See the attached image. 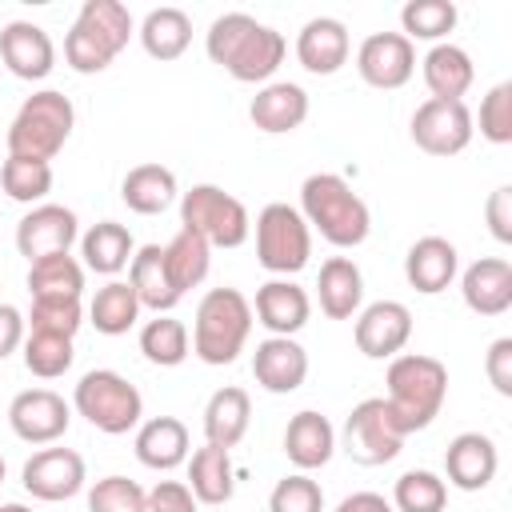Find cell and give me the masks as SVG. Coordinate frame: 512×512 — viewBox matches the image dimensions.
I'll list each match as a JSON object with an SVG mask.
<instances>
[{
	"instance_id": "cell-17",
	"label": "cell",
	"mask_w": 512,
	"mask_h": 512,
	"mask_svg": "<svg viewBox=\"0 0 512 512\" xmlns=\"http://www.w3.org/2000/svg\"><path fill=\"white\" fill-rule=\"evenodd\" d=\"M0 60L16 80H44L56 68V44L40 24L12 20L0 28Z\"/></svg>"
},
{
	"instance_id": "cell-45",
	"label": "cell",
	"mask_w": 512,
	"mask_h": 512,
	"mask_svg": "<svg viewBox=\"0 0 512 512\" xmlns=\"http://www.w3.org/2000/svg\"><path fill=\"white\" fill-rule=\"evenodd\" d=\"M88 512H144V488L128 476H104L88 488Z\"/></svg>"
},
{
	"instance_id": "cell-40",
	"label": "cell",
	"mask_w": 512,
	"mask_h": 512,
	"mask_svg": "<svg viewBox=\"0 0 512 512\" xmlns=\"http://www.w3.org/2000/svg\"><path fill=\"white\" fill-rule=\"evenodd\" d=\"M140 352L148 364H160V368H176L188 360V328L184 320H176L172 312L148 320L140 328Z\"/></svg>"
},
{
	"instance_id": "cell-41",
	"label": "cell",
	"mask_w": 512,
	"mask_h": 512,
	"mask_svg": "<svg viewBox=\"0 0 512 512\" xmlns=\"http://www.w3.org/2000/svg\"><path fill=\"white\" fill-rule=\"evenodd\" d=\"M392 512H444L448 504V484L444 476L428 468H412L392 484Z\"/></svg>"
},
{
	"instance_id": "cell-23",
	"label": "cell",
	"mask_w": 512,
	"mask_h": 512,
	"mask_svg": "<svg viewBox=\"0 0 512 512\" xmlns=\"http://www.w3.org/2000/svg\"><path fill=\"white\" fill-rule=\"evenodd\" d=\"M456 272H460V252L444 236H420L404 252V280L424 296L444 292L456 280Z\"/></svg>"
},
{
	"instance_id": "cell-51",
	"label": "cell",
	"mask_w": 512,
	"mask_h": 512,
	"mask_svg": "<svg viewBox=\"0 0 512 512\" xmlns=\"http://www.w3.org/2000/svg\"><path fill=\"white\" fill-rule=\"evenodd\" d=\"M332 512H392V504H388L380 492H352V496H344Z\"/></svg>"
},
{
	"instance_id": "cell-39",
	"label": "cell",
	"mask_w": 512,
	"mask_h": 512,
	"mask_svg": "<svg viewBox=\"0 0 512 512\" xmlns=\"http://www.w3.org/2000/svg\"><path fill=\"white\" fill-rule=\"evenodd\" d=\"M0 188L8 200L16 204H44V196L52 192V164L44 160H24V156H8L0 164Z\"/></svg>"
},
{
	"instance_id": "cell-24",
	"label": "cell",
	"mask_w": 512,
	"mask_h": 512,
	"mask_svg": "<svg viewBox=\"0 0 512 512\" xmlns=\"http://www.w3.org/2000/svg\"><path fill=\"white\" fill-rule=\"evenodd\" d=\"M284 456L296 472H316L336 456V428L328 416L304 408L284 428Z\"/></svg>"
},
{
	"instance_id": "cell-34",
	"label": "cell",
	"mask_w": 512,
	"mask_h": 512,
	"mask_svg": "<svg viewBox=\"0 0 512 512\" xmlns=\"http://www.w3.org/2000/svg\"><path fill=\"white\" fill-rule=\"evenodd\" d=\"M152 60H180L192 44V16L184 8H152L136 28Z\"/></svg>"
},
{
	"instance_id": "cell-8",
	"label": "cell",
	"mask_w": 512,
	"mask_h": 512,
	"mask_svg": "<svg viewBox=\"0 0 512 512\" xmlns=\"http://www.w3.org/2000/svg\"><path fill=\"white\" fill-rule=\"evenodd\" d=\"M180 228L208 240V248H240L252 232V216L244 200L224 192L220 184H192L180 192Z\"/></svg>"
},
{
	"instance_id": "cell-53",
	"label": "cell",
	"mask_w": 512,
	"mask_h": 512,
	"mask_svg": "<svg viewBox=\"0 0 512 512\" xmlns=\"http://www.w3.org/2000/svg\"><path fill=\"white\" fill-rule=\"evenodd\" d=\"M4 472H8V464H4V456H0V484H4Z\"/></svg>"
},
{
	"instance_id": "cell-52",
	"label": "cell",
	"mask_w": 512,
	"mask_h": 512,
	"mask_svg": "<svg viewBox=\"0 0 512 512\" xmlns=\"http://www.w3.org/2000/svg\"><path fill=\"white\" fill-rule=\"evenodd\" d=\"M0 512H32V508L20 504V500H8V504H0Z\"/></svg>"
},
{
	"instance_id": "cell-12",
	"label": "cell",
	"mask_w": 512,
	"mask_h": 512,
	"mask_svg": "<svg viewBox=\"0 0 512 512\" xmlns=\"http://www.w3.org/2000/svg\"><path fill=\"white\" fill-rule=\"evenodd\" d=\"M84 480H88V468H84V456L76 448H40L20 468L24 492L44 500V504L72 500L84 488Z\"/></svg>"
},
{
	"instance_id": "cell-50",
	"label": "cell",
	"mask_w": 512,
	"mask_h": 512,
	"mask_svg": "<svg viewBox=\"0 0 512 512\" xmlns=\"http://www.w3.org/2000/svg\"><path fill=\"white\" fill-rule=\"evenodd\" d=\"M24 328H28L24 312L16 304H0V360H8L16 348H24V336H28Z\"/></svg>"
},
{
	"instance_id": "cell-20",
	"label": "cell",
	"mask_w": 512,
	"mask_h": 512,
	"mask_svg": "<svg viewBox=\"0 0 512 512\" xmlns=\"http://www.w3.org/2000/svg\"><path fill=\"white\" fill-rule=\"evenodd\" d=\"M460 296L476 316H504L512 308V264L504 256H480L460 272Z\"/></svg>"
},
{
	"instance_id": "cell-9",
	"label": "cell",
	"mask_w": 512,
	"mask_h": 512,
	"mask_svg": "<svg viewBox=\"0 0 512 512\" xmlns=\"http://www.w3.org/2000/svg\"><path fill=\"white\" fill-rule=\"evenodd\" d=\"M312 256V228L304 224L300 208L272 200L260 208L256 216V260L260 268L276 272V276H296L300 268H308Z\"/></svg>"
},
{
	"instance_id": "cell-16",
	"label": "cell",
	"mask_w": 512,
	"mask_h": 512,
	"mask_svg": "<svg viewBox=\"0 0 512 512\" xmlns=\"http://www.w3.org/2000/svg\"><path fill=\"white\" fill-rule=\"evenodd\" d=\"M352 336H356V348L368 360H392L412 340V312L400 300H376V304L356 312Z\"/></svg>"
},
{
	"instance_id": "cell-35",
	"label": "cell",
	"mask_w": 512,
	"mask_h": 512,
	"mask_svg": "<svg viewBox=\"0 0 512 512\" xmlns=\"http://www.w3.org/2000/svg\"><path fill=\"white\" fill-rule=\"evenodd\" d=\"M164 268H168L172 288H176L180 296H184L188 288L204 284V276H208V268H212V248H208V240L196 236V232H188V228H180V232L164 244Z\"/></svg>"
},
{
	"instance_id": "cell-37",
	"label": "cell",
	"mask_w": 512,
	"mask_h": 512,
	"mask_svg": "<svg viewBox=\"0 0 512 512\" xmlns=\"http://www.w3.org/2000/svg\"><path fill=\"white\" fill-rule=\"evenodd\" d=\"M88 320L100 336H124L140 320V300H136L132 284L128 280H108L104 288H96V296L88 304Z\"/></svg>"
},
{
	"instance_id": "cell-43",
	"label": "cell",
	"mask_w": 512,
	"mask_h": 512,
	"mask_svg": "<svg viewBox=\"0 0 512 512\" xmlns=\"http://www.w3.org/2000/svg\"><path fill=\"white\" fill-rule=\"evenodd\" d=\"M268 512H324V488L308 472H292L276 480L268 496Z\"/></svg>"
},
{
	"instance_id": "cell-4",
	"label": "cell",
	"mask_w": 512,
	"mask_h": 512,
	"mask_svg": "<svg viewBox=\"0 0 512 512\" xmlns=\"http://www.w3.org/2000/svg\"><path fill=\"white\" fill-rule=\"evenodd\" d=\"M132 32L136 20L120 0H84L64 36V64L80 76H96L128 48Z\"/></svg>"
},
{
	"instance_id": "cell-48",
	"label": "cell",
	"mask_w": 512,
	"mask_h": 512,
	"mask_svg": "<svg viewBox=\"0 0 512 512\" xmlns=\"http://www.w3.org/2000/svg\"><path fill=\"white\" fill-rule=\"evenodd\" d=\"M484 372H488V384H492L500 396H512V336H500V340L488 344Z\"/></svg>"
},
{
	"instance_id": "cell-14",
	"label": "cell",
	"mask_w": 512,
	"mask_h": 512,
	"mask_svg": "<svg viewBox=\"0 0 512 512\" xmlns=\"http://www.w3.org/2000/svg\"><path fill=\"white\" fill-rule=\"evenodd\" d=\"M356 72L380 92H396L416 72V44L400 32H372L356 48Z\"/></svg>"
},
{
	"instance_id": "cell-25",
	"label": "cell",
	"mask_w": 512,
	"mask_h": 512,
	"mask_svg": "<svg viewBox=\"0 0 512 512\" xmlns=\"http://www.w3.org/2000/svg\"><path fill=\"white\" fill-rule=\"evenodd\" d=\"M248 116L260 132L268 136H284V132H296L304 120H308V92L292 80H268L252 104H248Z\"/></svg>"
},
{
	"instance_id": "cell-15",
	"label": "cell",
	"mask_w": 512,
	"mask_h": 512,
	"mask_svg": "<svg viewBox=\"0 0 512 512\" xmlns=\"http://www.w3.org/2000/svg\"><path fill=\"white\" fill-rule=\"evenodd\" d=\"M72 424V408L52 388H24L8 404V428L24 444H56Z\"/></svg>"
},
{
	"instance_id": "cell-11",
	"label": "cell",
	"mask_w": 512,
	"mask_h": 512,
	"mask_svg": "<svg viewBox=\"0 0 512 512\" xmlns=\"http://www.w3.org/2000/svg\"><path fill=\"white\" fill-rule=\"evenodd\" d=\"M412 144L428 156H456L472 144V132H476V116L464 100H424L416 112H412Z\"/></svg>"
},
{
	"instance_id": "cell-22",
	"label": "cell",
	"mask_w": 512,
	"mask_h": 512,
	"mask_svg": "<svg viewBox=\"0 0 512 512\" xmlns=\"http://www.w3.org/2000/svg\"><path fill=\"white\" fill-rule=\"evenodd\" d=\"M348 52H352V40H348V28L336 20V16H312L300 36H296V60L304 72L312 76H332L348 64Z\"/></svg>"
},
{
	"instance_id": "cell-3",
	"label": "cell",
	"mask_w": 512,
	"mask_h": 512,
	"mask_svg": "<svg viewBox=\"0 0 512 512\" xmlns=\"http://www.w3.org/2000/svg\"><path fill=\"white\" fill-rule=\"evenodd\" d=\"M388 408L400 424L404 436L412 432H424L440 408H444V396H448V368L436 360V356H424V352H400L388 360Z\"/></svg>"
},
{
	"instance_id": "cell-36",
	"label": "cell",
	"mask_w": 512,
	"mask_h": 512,
	"mask_svg": "<svg viewBox=\"0 0 512 512\" xmlns=\"http://www.w3.org/2000/svg\"><path fill=\"white\" fill-rule=\"evenodd\" d=\"M28 292L32 300H80L84 292V264L76 256H44L28 264Z\"/></svg>"
},
{
	"instance_id": "cell-27",
	"label": "cell",
	"mask_w": 512,
	"mask_h": 512,
	"mask_svg": "<svg viewBox=\"0 0 512 512\" xmlns=\"http://www.w3.org/2000/svg\"><path fill=\"white\" fill-rule=\"evenodd\" d=\"M188 448H192L188 428L176 416H152V420H140L136 428V460L152 472H172L188 464Z\"/></svg>"
},
{
	"instance_id": "cell-26",
	"label": "cell",
	"mask_w": 512,
	"mask_h": 512,
	"mask_svg": "<svg viewBox=\"0 0 512 512\" xmlns=\"http://www.w3.org/2000/svg\"><path fill=\"white\" fill-rule=\"evenodd\" d=\"M316 300L328 320H352L364 304V272L352 256H328L316 276Z\"/></svg>"
},
{
	"instance_id": "cell-42",
	"label": "cell",
	"mask_w": 512,
	"mask_h": 512,
	"mask_svg": "<svg viewBox=\"0 0 512 512\" xmlns=\"http://www.w3.org/2000/svg\"><path fill=\"white\" fill-rule=\"evenodd\" d=\"M76 352L68 336H48V332H28L24 336V368L40 380H56L72 368Z\"/></svg>"
},
{
	"instance_id": "cell-21",
	"label": "cell",
	"mask_w": 512,
	"mask_h": 512,
	"mask_svg": "<svg viewBox=\"0 0 512 512\" xmlns=\"http://www.w3.org/2000/svg\"><path fill=\"white\" fill-rule=\"evenodd\" d=\"M252 316H256V324L268 328V336H296L312 316V300L296 280L280 276V280H268L256 288Z\"/></svg>"
},
{
	"instance_id": "cell-5",
	"label": "cell",
	"mask_w": 512,
	"mask_h": 512,
	"mask_svg": "<svg viewBox=\"0 0 512 512\" xmlns=\"http://www.w3.org/2000/svg\"><path fill=\"white\" fill-rule=\"evenodd\" d=\"M252 320V300L240 288H208L196 304L192 352L212 368L232 364L252 336Z\"/></svg>"
},
{
	"instance_id": "cell-44",
	"label": "cell",
	"mask_w": 512,
	"mask_h": 512,
	"mask_svg": "<svg viewBox=\"0 0 512 512\" xmlns=\"http://www.w3.org/2000/svg\"><path fill=\"white\" fill-rule=\"evenodd\" d=\"M32 332H48V336H76L84 324V308L80 300H32V312L24 316Z\"/></svg>"
},
{
	"instance_id": "cell-30",
	"label": "cell",
	"mask_w": 512,
	"mask_h": 512,
	"mask_svg": "<svg viewBox=\"0 0 512 512\" xmlns=\"http://www.w3.org/2000/svg\"><path fill=\"white\" fill-rule=\"evenodd\" d=\"M128 284H132L140 308H152L156 316H164L180 304V292L172 288V276L164 268V244H144V248L132 252Z\"/></svg>"
},
{
	"instance_id": "cell-29",
	"label": "cell",
	"mask_w": 512,
	"mask_h": 512,
	"mask_svg": "<svg viewBox=\"0 0 512 512\" xmlns=\"http://www.w3.org/2000/svg\"><path fill=\"white\" fill-rule=\"evenodd\" d=\"M120 200L136 212V216H160L180 200V184L176 172L164 164H136L124 172L120 180Z\"/></svg>"
},
{
	"instance_id": "cell-18",
	"label": "cell",
	"mask_w": 512,
	"mask_h": 512,
	"mask_svg": "<svg viewBox=\"0 0 512 512\" xmlns=\"http://www.w3.org/2000/svg\"><path fill=\"white\" fill-rule=\"evenodd\" d=\"M496 468H500V452H496V440L484 432H460L444 448V484H452L460 492L488 488Z\"/></svg>"
},
{
	"instance_id": "cell-31",
	"label": "cell",
	"mask_w": 512,
	"mask_h": 512,
	"mask_svg": "<svg viewBox=\"0 0 512 512\" xmlns=\"http://www.w3.org/2000/svg\"><path fill=\"white\" fill-rule=\"evenodd\" d=\"M248 420H252V400L244 388L236 384H224L208 396L204 404V444H216V448H236L248 432Z\"/></svg>"
},
{
	"instance_id": "cell-49",
	"label": "cell",
	"mask_w": 512,
	"mask_h": 512,
	"mask_svg": "<svg viewBox=\"0 0 512 512\" xmlns=\"http://www.w3.org/2000/svg\"><path fill=\"white\" fill-rule=\"evenodd\" d=\"M484 216H488L492 236H496L500 244H512V188H508V184H500V188L488 196Z\"/></svg>"
},
{
	"instance_id": "cell-28",
	"label": "cell",
	"mask_w": 512,
	"mask_h": 512,
	"mask_svg": "<svg viewBox=\"0 0 512 512\" xmlns=\"http://www.w3.org/2000/svg\"><path fill=\"white\" fill-rule=\"evenodd\" d=\"M420 76L432 92V100H464L472 80H476V68H472V56L460 48V44H432L420 60Z\"/></svg>"
},
{
	"instance_id": "cell-10",
	"label": "cell",
	"mask_w": 512,
	"mask_h": 512,
	"mask_svg": "<svg viewBox=\"0 0 512 512\" xmlns=\"http://www.w3.org/2000/svg\"><path fill=\"white\" fill-rule=\"evenodd\" d=\"M336 448H344V452H348L356 464H364V468H380V464L396 460L400 448H404V432H400V424H396L388 400H384V396L360 400V404L348 412Z\"/></svg>"
},
{
	"instance_id": "cell-46",
	"label": "cell",
	"mask_w": 512,
	"mask_h": 512,
	"mask_svg": "<svg viewBox=\"0 0 512 512\" xmlns=\"http://www.w3.org/2000/svg\"><path fill=\"white\" fill-rule=\"evenodd\" d=\"M480 136L488 144H512V84H496L480 100Z\"/></svg>"
},
{
	"instance_id": "cell-1",
	"label": "cell",
	"mask_w": 512,
	"mask_h": 512,
	"mask_svg": "<svg viewBox=\"0 0 512 512\" xmlns=\"http://www.w3.org/2000/svg\"><path fill=\"white\" fill-rule=\"evenodd\" d=\"M204 48H208V60L220 64L232 80L268 84L276 76V68L284 64L288 40L248 12H224L208 24Z\"/></svg>"
},
{
	"instance_id": "cell-38",
	"label": "cell",
	"mask_w": 512,
	"mask_h": 512,
	"mask_svg": "<svg viewBox=\"0 0 512 512\" xmlns=\"http://www.w3.org/2000/svg\"><path fill=\"white\" fill-rule=\"evenodd\" d=\"M460 12L452 0H408L400 8V36H408L412 44L416 40H428V44H444V36L456 28Z\"/></svg>"
},
{
	"instance_id": "cell-2",
	"label": "cell",
	"mask_w": 512,
	"mask_h": 512,
	"mask_svg": "<svg viewBox=\"0 0 512 512\" xmlns=\"http://www.w3.org/2000/svg\"><path fill=\"white\" fill-rule=\"evenodd\" d=\"M300 216L332 248H356L372 232L368 204L336 172H312V176H304V184H300Z\"/></svg>"
},
{
	"instance_id": "cell-6",
	"label": "cell",
	"mask_w": 512,
	"mask_h": 512,
	"mask_svg": "<svg viewBox=\"0 0 512 512\" xmlns=\"http://www.w3.org/2000/svg\"><path fill=\"white\" fill-rule=\"evenodd\" d=\"M72 124H76L72 100L64 92H56V88H40L16 108V116L8 124V136H4L8 140V156L52 164V156L68 144Z\"/></svg>"
},
{
	"instance_id": "cell-47",
	"label": "cell",
	"mask_w": 512,
	"mask_h": 512,
	"mask_svg": "<svg viewBox=\"0 0 512 512\" xmlns=\"http://www.w3.org/2000/svg\"><path fill=\"white\" fill-rule=\"evenodd\" d=\"M196 496L184 480H156L144 492V512H196Z\"/></svg>"
},
{
	"instance_id": "cell-32",
	"label": "cell",
	"mask_w": 512,
	"mask_h": 512,
	"mask_svg": "<svg viewBox=\"0 0 512 512\" xmlns=\"http://www.w3.org/2000/svg\"><path fill=\"white\" fill-rule=\"evenodd\" d=\"M196 496V504H228L232 492H236V468H232V456L228 448H216V444H204L188 456V480H184Z\"/></svg>"
},
{
	"instance_id": "cell-7",
	"label": "cell",
	"mask_w": 512,
	"mask_h": 512,
	"mask_svg": "<svg viewBox=\"0 0 512 512\" xmlns=\"http://www.w3.org/2000/svg\"><path fill=\"white\" fill-rule=\"evenodd\" d=\"M72 408L104 436H124L132 428H140L144 420V396L140 388L112 372V368H92L76 380L72 388Z\"/></svg>"
},
{
	"instance_id": "cell-19",
	"label": "cell",
	"mask_w": 512,
	"mask_h": 512,
	"mask_svg": "<svg viewBox=\"0 0 512 512\" xmlns=\"http://www.w3.org/2000/svg\"><path fill=\"white\" fill-rule=\"evenodd\" d=\"M252 376L264 392L288 396L308 380V352L296 344V336H268L252 352Z\"/></svg>"
},
{
	"instance_id": "cell-13",
	"label": "cell",
	"mask_w": 512,
	"mask_h": 512,
	"mask_svg": "<svg viewBox=\"0 0 512 512\" xmlns=\"http://www.w3.org/2000/svg\"><path fill=\"white\" fill-rule=\"evenodd\" d=\"M76 240H80V220L64 204H48L44 200V204L28 208L20 216V224H16V252L28 264H36L44 256H64Z\"/></svg>"
},
{
	"instance_id": "cell-33",
	"label": "cell",
	"mask_w": 512,
	"mask_h": 512,
	"mask_svg": "<svg viewBox=\"0 0 512 512\" xmlns=\"http://www.w3.org/2000/svg\"><path fill=\"white\" fill-rule=\"evenodd\" d=\"M132 252H136V240L124 224L116 220H100L92 224L84 236H80V256H84V268L88 272H100V276H116L120 268L132 264Z\"/></svg>"
}]
</instances>
